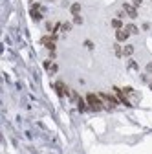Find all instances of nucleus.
I'll use <instances>...</instances> for the list:
<instances>
[{
    "label": "nucleus",
    "instance_id": "1",
    "mask_svg": "<svg viewBox=\"0 0 152 154\" xmlns=\"http://www.w3.org/2000/svg\"><path fill=\"white\" fill-rule=\"evenodd\" d=\"M86 103H88V108L90 110H93V112H99V110H103L105 108V103H103V99L99 97V94H86Z\"/></svg>",
    "mask_w": 152,
    "mask_h": 154
},
{
    "label": "nucleus",
    "instance_id": "2",
    "mask_svg": "<svg viewBox=\"0 0 152 154\" xmlns=\"http://www.w3.org/2000/svg\"><path fill=\"white\" fill-rule=\"evenodd\" d=\"M99 97L103 99V103H105V106L106 108H114V106H117L119 105V99L117 97H114V95H110V94H99Z\"/></svg>",
    "mask_w": 152,
    "mask_h": 154
},
{
    "label": "nucleus",
    "instance_id": "3",
    "mask_svg": "<svg viewBox=\"0 0 152 154\" xmlns=\"http://www.w3.org/2000/svg\"><path fill=\"white\" fill-rule=\"evenodd\" d=\"M41 42L48 48V50H55V42H57V35H46V37H42L41 38Z\"/></svg>",
    "mask_w": 152,
    "mask_h": 154
},
{
    "label": "nucleus",
    "instance_id": "4",
    "mask_svg": "<svg viewBox=\"0 0 152 154\" xmlns=\"http://www.w3.org/2000/svg\"><path fill=\"white\" fill-rule=\"evenodd\" d=\"M114 92H116V97L119 99V103H123V105H126V106H132V103L126 99V95H125V92L121 90V88H117V86H114Z\"/></svg>",
    "mask_w": 152,
    "mask_h": 154
},
{
    "label": "nucleus",
    "instance_id": "5",
    "mask_svg": "<svg viewBox=\"0 0 152 154\" xmlns=\"http://www.w3.org/2000/svg\"><path fill=\"white\" fill-rule=\"evenodd\" d=\"M123 11H125L130 18H136V17H138V9H136V6H132V4H123Z\"/></svg>",
    "mask_w": 152,
    "mask_h": 154
},
{
    "label": "nucleus",
    "instance_id": "6",
    "mask_svg": "<svg viewBox=\"0 0 152 154\" xmlns=\"http://www.w3.org/2000/svg\"><path fill=\"white\" fill-rule=\"evenodd\" d=\"M71 97H73L75 101H77V106H79V110H81V112H86V105H88V103H86V99H83V97H79V95H77V94H75V92L71 94Z\"/></svg>",
    "mask_w": 152,
    "mask_h": 154
},
{
    "label": "nucleus",
    "instance_id": "7",
    "mask_svg": "<svg viewBox=\"0 0 152 154\" xmlns=\"http://www.w3.org/2000/svg\"><path fill=\"white\" fill-rule=\"evenodd\" d=\"M55 90H57V94H59V97H64V95L68 94V88H66V85H64L62 81L55 83Z\"/></svg>",
    "mask_w": 152,
    "mask_h": 154
},
{
    "label": "nucleus",
    "instance_id": "8",
    "mask_svg": "<svg viewBox=\"0 0 152 154\" xmlns=\"http://www.w3.org/2000/svg\"><path fill=\"white\" fill-rule=\"evenodd\" d=\"M128 35H130V33H128L125 28H123V29H117V31H116V41H117V42H125L126 38H128Z\"/></svg>",
    "mask_w": 152,
    "mask_h": 154
},
{
    "label": "nucleus",
    "instance_id": "9",
    "mask_svg": "<svg viewBox=\"0 0 152 154\" xmlns=\"http://www.w3.org/2000/svg\"><path fill=\"white\" fill-rule=\"evenodd\" d=\"M39 9H41V4H33L31 6V17H33V20H41V18H42V15L39 13Z\"/></svg>",
    "mask_w": 152,
    "mask_h": 154
},
{
    "label": "nucleus",
    "instance_id": "10",
    "mask_svg": "<svg viewBox=\"0 0 152 154\" xmlns=\"http://www.w3.org/2000/svg\"><path fill=\"white\" fill-rule=\"evenodd\" d=\"M112 28L114 29H123V22H121V18H114V20H112Z\"/></svg>",
    "mask_w": 152,
    "mask_h": 154
},
{
    "label": "nucleus",
    "instance_id": "11",
    "mask_svg": "<svg viewBox=\"0 0 152 154\" xmlns=\"http://www.w3.org/2000/svg\"><path fill=\"white\" fill-rule=\"evenodd\" d=\"M70 11H71V15H73V17H75V15H79V11H81V4H71Z\"/></svg>",
    "mask_w": 152,
    "mask_h": 154
},
{
    "label": "nucleus",
    "instance_id": "12",
    "mask_svg": "<svg viewBox=\"0 0 152 154\" xmlns=\"http://www.w3.org/2000/svg\"><path fill=\"white\" fill-rule=\"evenodd\" d=\"M125 29H126L130 35H132V33H138V28H136L134 24H126V26H125Z\"/></svg>",
    "mask_w": 152,
    "mask_h": 154
},
{
    "label": "nucleus",
    "instance_id": "13",
    "mask_svg": "<svg viewBox=\"0 0 152 154\" xmlns=\"http://www.w3.org/2000/svg\"><path fill=\"white\" fill-rule=\"evenodd\" d=\"M132 53H134V46H130V44H128V46H125L123 55H126V57H128V55H132Z\"/></svg>",
    "mask_w": 152,
    "mask_h": 154
},
{
    "label": "nucleus",
    "instance_id": "14",
    "mask_svg": "<svg viewBox=\"0 0 152 154\" xmlns=\"http://www.w3.org/2000/svg\"><path fill=\"white\" fill-rule=\"evenodd\" d=\"M114 50H116V55H117V57H121V55H123V50L119 48V44H116V46H114Z\"/></svg>",
    "mask_w": 152,
    "mask_h": 154
},
{
    "label": "nucleus",
    "instance_id": "15",
    "mask_svg": "<svg viewBox=\"0 0 152 154\" xmlns=\"http://www.w3.org/2000/svg\"><path fill=\"white\" fill-rule=\"evenodd\" d=\"M70 29H71V24L70 22H64L62 24V31H70Z\"/></svg>",
    "mask_w": 152,
    "mask_h": 154
},
{
    "label": "nucleus",
    "instance_id": "16",
    "mask_svg": "<svg viewBox=\"0 0 152 154\" xmlns=\"http://www.w3.org/2000/svg\"><path fill=\"white\" fill-rule=\"evenodd\" d=\"M73 22H75V24H81V22H83V18H81L79 15H75V17H73Z\"/></svg>",
    "mask_w": 152,
    "mask_h": 154
},
{
    "label": "nucleus",
    "instance_id": "17",
    "mask_svg": "<svg viewBox=\"0 0 152 154\" xmlns=\"http://www.w3.org/2000/svg\"><path fill=\"white\" fill-rule=\"evenodd\" d=\"M48 70H50V73H55V72H57V64H51Z\"/></svg>",
    "mask_w": 152,
    "mask_h": 154
},
{
    "label": "nucleus",
    "instance_id": "18",
    "mask_svg": "<svg viewBox=\"0 0 152 154\" xmlns=\"http://www.w3.org/2000/svg\"><path fill=\"white\" fill-rule=\"evenodd\" d=\"M128 66H130V68H134V70H138V64H136L134 61H130V64H128Z\"/></svg>",
    "mask_w": 152,
    "mask_h": 154
},
{
    "label": "nucleus",
    "instance_id": "19",
    "mask_svg": "<svg viewBox=\"0 0 152 154\" xmlns=\"http://www.w3.org/2000/svg\"><path fill=\"white\" fill-rule=\"evenodd\" d=\"M141 2H143V0H132V4H134V6H139Z\"/></svg>",
    "mask_w": 152,
    "mask_h": 154
},
{
    "label": "nucleus",
    "instance_id": "20",
    "mask_svg": "<svg viewBox=\"0 0 152 154\" xmlns=\"http://www.w3.org/2000/svg\"><path fill=\"white\" fill-rule=\"evenodd\" d=\"M147 70H148V72H152V64H148V66H147Z\"/></svg>",
    "mask_w": 152,
    "mask_h": 154
},
{
    "label": "nucleus",
    "instance_id": "21",
    "mask_svg": "<svg viewBox=\"0 0 152 154\" xmlns=\"http://www.w3.org/2000/svg\"><path fill=\"white\" fill-rule=\"evenodd\" d=\"M150 88H152V83H150Z\"/></svg>",
    "mask_w": 152,
    "mask_h": 154
}]
</instances>
